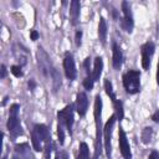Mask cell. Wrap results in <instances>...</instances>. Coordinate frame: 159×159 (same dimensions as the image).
<instances>
[{
	"mask_svg": "<svg viewBox=\"0 0 159 159\" xmlns=\"http://www.w3.org/2000/svg\"><path fill=\"white\" fill-rule=\"evenodd\" d=\"M57 135H58V142L61 145H63L65 143V132H63V125L58 123L57 125Z\"/></svg>",
	"mask_w": 159,
	"mask_h": 159,
	"instance_id": "cell-25",
	"label": "cell"
},
{
	"mask_svg": "<svg viewBox=\"0 0 159 159\" xmlns=\"http://www.w3.org/2000/svg\"><path fill=\"white\" fill-rule=\"evenodd\" d=\"M102 70H103V60L102 57H96L94 60V67H93V72H92V78L93 81H98L101 75H102Z\"/></svg>",
	"mask_w": 159,
	"mask_h": 159,
	"instance_id": "cell-15",
	"label": "cell"
},
{
	"mask_svg": "<svg viewBox=\"0 0 159 159\" xmlns=\"http://www.w3.org/2000/svg\"><path fill=\"white\" fill-rule=\"evenodd\" d=\"M122 11H123V17L120 19V27L127 32H132L134 24H133V16H132V11H130V5L127 1L122 2Z\"/></svg>",
	"mask_w": 159,
	"mask_h": 159,
	"instance_id": "cell-7",
	"label": "cell"
},
{
	"mask_svg": "<svg viewBox=\"0 0 159 159\" xmlns=\"http://www.w3.org/2000/svg\"><path fill=\"white\" fill-rule=\"evenodd\" d=\"M12 159H20V158H19V157H16V155H14V157H12Z\"/></svg>",
	"mask_w": 159,
	"mask_h": 159,
	"instance_id": "cell-38",
	"label": "cell"
},
{
	"mask_svg": "<svg viewBox=\"0 0 159 159\" xmlns=\"http://www.w3.org/2000/svg\"><path fill=\"white\" fill-rule=\"evenodd\" d=\"M93 114H94V122H96V140H94V155L93 159H98L102 152V120H101V116H102V98L99 94L96 96L94 99V109H93Z\"/></svg>",
	"mask_w": 159,
	"mask_h": 159,
	"instance_id": "cell-1",
	"label": "cell"
},
{
	"mask_svg": "<svg viewBox=\"0 0 159 159\" xmlns=\"http://www.w3.org/2000/svg\"><path fill=\"white\" fill-rule=\"evenodd\" d=\"M34 130L39 134V137L41 138L42 142H45L46 144L51 142V134H50V130L45 125V124H36L34 127Z\"/></svg>",
	"mask_w": 159,
	"mask_h": 159,
	"instance_id": "cell-13",
	"label": "cell"
},
{
	"mask_svg": "<svg viewBox=\"0 0 159 159\" xmlns=\"http://www.w3.org/2000/svg\"><path fill=\"white\" fill-rule=\"evenodd\" d=\"M31 143H32V147H34V149L36 150V152H40V150H42V140H41V138L39 137V134L32 129V132H31Z\"/></svg>",
	"mask_w": 159,
	"mask_h": 159,
	"instance_id": "cell-20",
	"label": "cell"
},
{
	"mask_svg": "<svg viewBox=\"0 0 159 159\" xmlns=\"http://www.w3.org/2000/svg\"><path fill=\"white\" fill-rule=\"evenodd\" d=\"M19 109L20 106L17 103H14L10 107V116L7 120V129L10 132V135L12 138H16L19 135H22V128L20 125V119H19Z\"/></svg>",
	"mask_w": 159,
	"mask_h": 159,
	"instance_id": "cell-3",
	"label": "cell"
},
{
	"mask_svg": "<svg viewBox=\"0 0 159 159\" xmlns=\"http://www.w3.org/2000/svg\"><path fill=\"white\" fill-rule=\"evenodd\" d=\"M14 55L16 57V60L20 62V65H25L27 62V56H29V51L26 48H19L16 50L14 47Z\"/></svg>",
	"mask_w": 159,
	"mask_h": 159,
	"instance_id": "cell-17",
	"label": "cell"
},
{
	"mask_svg": "<svg viewBox=\"0 0 159 159\" xmlns=\"http://www.w3.org/2000/svg\"><path fill=\"white\" fill-rule=\"evenodd\" d=\"M104 89H106V93L109 96V98L112 99V102H114L117 99L116 94H114V91H113V86H112V82L109 80H104Z\"/></svg>",
	"mask_w": 159,
	"mask_h": 159,
	"instance_id": "cell-23",
	"label": "cell"
},
{
	"mask_svg": "<svg viewBox=\"0 0 159 159\" xmlns=\"http://www.w3.org/2000/svg\"><path fill=\"white\" fill-rule=\"evenodd\" d=\"M89 158V149H88V145L82 142L80 144V152H78V155H77V159H88Z\"/></svg>",
	"mask_w": 159,
	"mask_h": 159,
	"instance_id": "cell-22",
	"label": "cell"
},
{
	"mask_svg": "<svg viewBox=\"0 0 159 159\" xmlns=\"http://www.w3.org/2000/svg\"><path fill=\"white\" fill-rule=\"evenodd\" d=\"M154 50H155V46L153 42L148 41L145 43H143L140 46V53H142V67L144 70H148L149 66H150V60H152V56L154 53Z\"/></svg>",
	"mask_w": 159,
	"mask_h": 159,
	"instance_id": "cell-8",
	"label": "cell"
},
{
	"mask_svg": "<svg viewBox=\"0 0 159 159\" xmlns=\"http://www.w3.org/2000/svg\"><path fill=\"white\" fill-rule=\"evenodd\" d=\"M30 39H31L32 41H36V40L39 39V32H37L36 30H31V32H30Z\"/></svg>",
	"mask_w": 159,
	"mask_h": 159,
	"instance_id": "cell-31",
	"label": "cell"
},
{
	"mask_svg": "<svg viewBox=\"0 0 159 159\" xmlns=\"http://www.w3.org/2000/svg\"><path fill=\"white\" fill-rule=\"evenodd\" d=\"M15 152L21 155L20 159H30V155H29V144L27 143L16 144L15 145Z\"/></svg>",
	"mask_w": 159,
	"mask_h": 159,
	"instance_id": "cell-18",
	"label": "cell"
},
{
	"mask_svg": "<svg viewBox=\"0 0 159 159\" xmlns=\"http://www.w3.org/2000/svg\"><path fill=\"white\" fill-rule=\"evenodd\" d=\"M36 56H37V65H39V68H40L41 73L45 77H52V72H53L55 68H52L50 56L46 53V51L42 47H39L37 52H36Z\"/></svg>",
	"mask_w": 159,
	"mask_h": 159,
	"instance_id": "cell-4",
	"label": "cell"
},
{
	"mask_svg": "<svg viewBox=\"0 0 159 159\" xmlns=\"http://www.w3.org/2000/svg\"><path fill=\"white\" fill-rule=\"evenodd\" d=\"M93 78H92V75L91 76H87L84 80H83V87L86 88V89H88V91H91L92 88H93Z\"/></svg>",
	"mask_w": 159,
	"mask_h": 159,
	"instance_id": "cell-26",
	"label": "cell"
},
{
	"mask_svg": "<svg viewBox=\"0 0 159 159\" xmlns=\"http://www.w3.org/2000/svg\"><path fill=\"white\" fill-rule=\"evenodd\" d=\"M81 37H82V31L80 30V31L76 32V40H75L76 46H80V45H81Z\"/></svg>",
	"mask_w": 159,
	"mask_h": 159,
	"instance_id": "cell-30",
	"label": "cell"
},
{
	"mask_svg": "<svg viewBox=\"0 0 159 159\" xmlns=\"http://www.w3.org/2000/svg\"><path fill=\"white\" fill-rule=\"evenodd\" d=\"M83 66H84V68H86V73H87V76H91V73H89V67H91V58L89 57H87L84 61H83Z\"/></svg>",
	"mask_w": 159,
	"mask_h": 159,
	"instance_id": "cell-28",
	"label": "cell"
},
{
	"mask_svg": "<svg viewBox=\"0 0 159 159\" xmlns=\"http://www.w3.org/2000/svg\"><path fill=\"white\" fill-rule=\"evenodd\" d=\"M112 51H113V60H112L113 67H114L116 70H119L120 66H122V62H123V53H122V50H120V47H119L116 42H113V43H112Z\"/></svg>",
	"mask_w": 159,
	"mask_h": 159,
	"instance_id": "cell-12",
	"label": "cell"
},
{
	"mask_svg": "<svg viewBox=\"0 0 159 159\" xmlns=\"http://www.w3.org/2000/svg\"><path fill=\"white\" fill-rule=\"evenodd\" d=\"M51 78H52V82H53V91H57L58 87L61 86V75L56 70H53Z\"/></svg>",
	"mask_w": 159,
	"mask_h": 159,
	"instance_id": "cell-24",
	"label": "cell"
},
{
	"mask_svg": "<svg viewBox=\"0 0 159 159\" xmlns=\"http://www.w3.org/2000/svg\"><path fill=\"white\" fill-rule=\"evenodd\" d=\"M63 70H65V75L68 80H75L77 76V70H76V65H75V60L72 57V55L70 52H66L65 58H63Z\"/></svg>",
	"mask_w": 159,
	"mask_h": 159,
	"instance_id": "cell-9",
	"label": "cell"
},
{
	"mask_svg": "<svg viewBox=\"0 0 159 159\" xmlns=\"http://www.w3.org/2000/svg\"><path fill=\"white\" fill-rule=\"evenodd\" d=\"M118 142H119V150H120V154L123 155V158L124 159H132L130 147H129V143H128L125 132L122 128H119V138H118Z\"/></svg>",
	"mask_w": 159,
	"mask_h": 159,
	"instance_id": "cell-10",
	"label": "cell"
},
{
	"mask_svg": "<svg viewBox=\"0 0 159 159\" xmlns=\"http://www.w3.org/2000/svg\"><path fill=\"white\" fill-rule=\"evenodd\" d=\"M113 104H114V111H116V118H117L118 120H122V119H123V117H124L123 103H122L120 101L116 99V101L113 102Z\"/></svg>",
	"mask_w": 159,
	"mask_h": 159,
	"instance_id": "cell-21",
	"label": "cell"
},
{
	"mask_svg": "<svg viewBox=\"0 0 159 159\" xmlns=\"http://www.w3.org/2000/svg\"><path fill=\"white\" fill-rule=\"evenodd\" d=\"M1 78H5L6 77V67H5V65H1V76H0Z\"/></svg>",
	"mask_w": 159,
	"mask_h": 159,
	"instance_id": "cell-35",
	"label": "cell"
},
{
	"mask_svg": "<svg viewBox=\"0 0 159 159\" xmlns=\"http://www.w3.org/2000/svg\"><path fill=\"white\" fill-rule=\"evenodd\" d=\"M10 71H11V73H12L15 77H22V76H24V72L21 71V66L14 65V66H11Z\"/></svg>",
	"mask_w": 159,
	"mask_h": 159,
	"instance_id": "cell-27",
	"label": "cell"
},
{
	"mask_svg": "<svg viewBox=\"0 0 159 159\" xmlns=\"http://www.w3.org/2000/svg\"><path fill=\"white\" fill-rule=\"evenodd\" d=\"M117 118L116 114L111 116L103 128V135H104V149H106V155L108 159H111V154H112V145H111V139H112V132H113V127L116 123Z\"/></svg>",
	"mask_w": 159,
	"mask_h": 159,
	"instance_id": "cell-6",
	"label": "cell"
},
{
	"mask_svg": "<svg viewBox=\"0 0 159 159\" xmlns=\"http://www.w3.org/2000/svg\"><path fill=\"white\" fill-rule=\"evenodd\" d=\"M51 142L50 143H47L46 144V147H45V157H46V159H50V154H51Z\"/></svg>",
	"mask_w": 159,
	"mask_h": 159,
	"instance_id": "cell-29",
	"label": "cell"
},
{
	"mask_svg": "<svg viewBox=\"0 0 159 159\" xmlns=\"http://www.w3.org/2000/svg\"><path fill=\"white\" fill-rule=\"evenodd\" d=\"M35 86H36L35 81H34V80H30V81H29V87H30V89H34Z\"/></svg>",
	"mask_w": 159,
	"mask_h": 159,
	"instance_id": "cell-36",
	"label": "cell"
},
{
	"mask_svg": "<svg viewBox=\"0 0 159 159\" xmlns=\"http://www.w3.org/2000/svg\"><path fill=\"white\" fill-rule=\"evenodd\" d=\"M87 108H88V98H87V94L83 93V92H80L77 94V99H76V111L77 113L83 117L87 112Z\"/></svg>",
	"mask_w": 159,
	"mask_h": 159,
	"instance_id": "cell-11",
	"label": "cell"
},
{
	"mask_svg": "<svg viewBox=\"0 0 159 159\" xmlns=\"http://www.w3.org/2000/svg\"><path fill=\"white\" fill-rule=\"evenodd\" d=\"M55 159H67V154L65 152H61V153H57L56 154V158Z\"/></svg>",
	"mask_w": 159,
	"mask_h": 159,
	"instance_id": "cell-34",
	"label": "cell"
},
{
	"mask_svg": "<svg viewBox=\"0 0 159 159\" xmlns=\"http://www.w3.org/2000/svg\"><path fill=\"white\" fill-rule=\"evenodd\" d=\"M152 119H153L155 123H159V109L155 111V112L152 114Z\"/></svg>",
	"mask_w": 159,
	"mask_h": 159,
	"instance_id": "cell-32",
	"label": "cell"
},
{
	"mask_svg": "<svg viewBox=\"0 0 159 159\" xmlns=\"http://www.w3.org/2000/svg\"><path fill=\"white\" fill-rule=\"evenodd\" d=\"M57 118H58V123L62 124L63 127H66V129L68 130V133L71 135L72 125H73V104H68L63 109H61L57 113Z\"/></svg>",
	"mask_w": 159,
	"mask_h": 159,
	"instance_id": "cell-5",
	"label": "cell"
},
{
	"mask_svg": "<svg viewBox=\"0 0 159 159\" xmlns=\"http://www.w3.org/2000/svg\"><path fill=\"white\" fill-rule=\"evenodd\" d=\"M152 137H153V128H152V127H145V128L142 130V134H140L142 143L149 144L150 140H152Z\"/></svg>",
	"mask_w": 159,
	"mask_h": 159,
	"instance_id": "cell-19",
	"label": "cell"
},
{
	"mask_svg": "<svg viewBox=\"0 0 159 159\" xmlns=\"http://www.w3.org/2000/svg\"><path fill=\"white\" fill-rule=\"evenodd\" d=\"M148 159H159V153H158L157 150H153V152L149 154Z\"/></svg>",
	"mask_w": 159,
	"mask_h": 159,
	"instance_id": "cell-33",
	"label": "cell"
},
{
	"mask_svg": "<svg viewBox=\"0 0 159 159\" xmlns=\"http://www.w3.org/2000/svg\"><path fill=\"white\" fill-rule=\"evenodd\" d=\"M80 1L78 0H72L71 5H70V17H71V22L72 25H76L80 17Z\"/></svg>",
	"mask_w": 159,
	"mask_h": 159,
	"instance_id": "cell-14",
	"label": "cell"
},
{
	"mask_svg": "<svg viewBox=\"0 0 159 159\" xmlns=\"http://www.w3.org/2000/svg\"><path fill=\"white\" fill-rule=\"evenodd\" d=\"M124 89L129 94H135L140 91V72L135 70H129L122 77Z\"/></svg>",
	"mask_w": 159,
	"mask_h": 159,
	"instance_id": "cell-2",
	"label": "cell"
},
{
	"mask_svg": "<svg viewBox=\"0 0 159 159\" xmlns=\"http://www.w3.org/2000/svg\"><path fill=\"white\" fill-rule=\"evenodd\" d=\"M98 37L99 41L104 45L106 43V39H107V22L104 17L99 19V24H98Z\"/></svg>",
	"mask_w": 159,
	"mask_h": 159,
	"instance_id": "cell-16",
	"label": "cell"
},
{
	"mask_svg": "<svg viewBox=\"0 0 159 159\" xmlns=\"http://www.w3.org/2000/svg\"><path fill=\"white\" fill-rule=\"evenodd\" d=\"M157 83L159 84V61H158V66H157Z\"/></svg>",
	"mask_w": 159,
	"mask_h": 159,
	"instance_id": "cell-37",
	"label": "cell"
}]
</instances>
